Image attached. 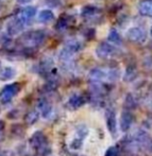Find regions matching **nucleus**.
<instances>
[{"label":"nucleus","mask_w":152,"mask_h":156,"mask_svg":"<svg viewBox=\"0 0 152 156\" xmlns=\"http://www.w3.org/2000/svg\"><path fill=\"white\" fill-rule=\"evenodd\" d=\"M47 37V33L44 30H35V31H30L26 33L25 35L19 38V43L24 46V48H30V49H35L39 47L45 41Z\"/></svg>","instance_id":"nucleus-1"},{"label":"nucleus","mask_w":152,"mask_h":156,"mask_svg":"<svg viewBox=\"0 0 152 156\" xmlns=\"http://www.w3.org/2000/svg\"><path fill=\"white\" fill-rule=\"evenodd\" d=\"M30 144L42 156H47L51 152L48 139L43 132H39V131L35 132L30 138Z\"/></svg>","instance_id":"nucleus-2"},{"label":"nucleus","mask_w":152,"mask_h":156,"mask_svg":"<svg viewBox=\"0 0 152 156\" xmlns=\"http://www.w3.org/2000/svg\"><path fill=\"white\" fill-rule=\"evenodd\" d=\"M20 90V84L19 83H12L2 88L0 91V102L2 104H6V103L11 102L12 99L16 96Z\"/></svg>","instance_id":"nucleus-3"},{"label":"nucleus","mask_w":152,"mask_h":156,"mask_svg":"<svg viewBox=\"0 0 152 156\" xmlns=\"http://www.w3.org/2000/svg\"><path fill=\"white\" fill-rule=\"evenodd\" d=\"M96 53L100 58H110L117 53V49L109 43H100L96 49Z\"/></svg>","instance_id":"nucleus-4"},{"label":"nucleus","mask_w":152,"mask_h":156,"mask_svg":"<svg viewBox=\"0 0 152 156\" xmlns=\"http://www.w3.org/2000/svg\"><path fill=\"white\" fill-rule=\"evenodd\" d=\"M26 23L21 20L19 17L17 18H13L12 20H10L6 25V33L10 36H15V35L19 34L26 27Z\"/></svg>","instance_id":"nucleus-5"},{"label":"nucleus","mask_w":152,"mask_h":156,"mask_svg":"<svg viewBox=\"0 0 152 156\" xmlns=\"http://www.w3.org/2000/svg\"><path fill=\"white\" fill-rule=\"evenodd\" d=\"M105 122L109 132L115 136L117 133V116L113 108H107L105 112Z\"/></svg>","instance_id":"nucleus-6"},{"label":"nucleus","mask_w":152,"mask_h":156,"mask_svg":"<svg viewBox=\"0 0 152 156\" xmlns=\"http://www.w3.org/2000/svg\"><path fill=\"white\" fill-rule=\"evenodd\" d=\"M133 114L131 113L130 111L128 109H125L122 111L121 115H120V119H119V126H120V129L123 132L128 131L130 129V126L133 123Z\"/></svg>","instance_id":"nucleus-7"},{"label":"nucleus","mask_w":152,"mask_h":156,"mask_svg":"<svg viewBox=\"0 0 152 156\" xmlns=\"http://www.w3.org/2000/svg\"><path fill=\"white\" fill-rule=\"evenodd\" d=\"M128 38L134 43H143L146 39V33L140 28H132L128 32Z\"/></svg>","instance_id":"nucleus-8"},{"label":"nucleus","mask_w":152,"mask_h":156,"mask_svg":"<svg viewBox=\"0 0 152 156\" xmlns=\"http://www.w3.org/2000/svg\"><path fill=\"white\" fill-rule=\"evenodd\" d=\"M36 15V8L35 6H26L19 13V18L26 23V25H29V23L33 19V17Z\"/></svg>","instance_id":"nucleus-9"},{"label":"nucleus","mask_w":152,"mask_h":156,"mask_svg":"<svg viewBox=\"0 0 152 156\" xmlns=\"http://www.w3.org/2000/svg\"><path fill=\"white\" fill-rule=\"evenodd\" d=\"M37 108L41 112L42 116L44 118H48L52 113V106L50 102L45 98H41L37 101Z\"/></svg>","instance_id":"nucleus-10"},{"label":"nucleus","mask_w":152,"mask_h":156,"mask_svg":"<svg viewBox=\"0 0 152 156\" xmlns=\"http://www.w3.org/2000/svg\"><path fill=\"white\" fill-rule=\"evenodd\" d=\"M89 80L92 81V83H100L102 80L107 79V72L104 70L100 69V68H95L92 69L89 74Z\"/></svg>","instance_id":"nucleus-11"},{"label":"nucleus","mask_w":152,"mask_h":156,"mask_svg":"<svg viewBox=\"0 0 152 156\" xmlns=\"http://www.w3.org/2000/svg\"><path fill=\"white\" fill-rule=\"evenodd\" d=\"M74 23V18L70 15H63L58 20V23L56 25V29L58 31H64L67 28H69L70 25Z\"/></svg>","instance_id":"nucleus-12"},{"label":"nucleus","mask_w":152,"mask_h":156,"mask_svg":"<svg viewBox=\"0 0 152 156\" xmlns=\"http://www.w3.org/2000/svg\"><path fill=\"white\" fill-rule=\"evenodd\" d=\"M86 98L82 94H74L69 98L68 100V105L71 107L72 109H77L79 107L83 106L86 103Z\"/></svg>","instance_id":"nucleus-13"},{"label":"nucleus","mask_w":152,"mask_h":156,"mask_svg":"<svg viewBox=\"0 0 152 156\" xmlns=\"http://www.w3.org/2000/svg\"><path fill=\"white\" fill-rule=\"evenodd\" d=\"M138 10L140 14L144 16L152 17V0H142Z\"/></svg>","instance_id":"nucleus-14"},{"label":"nucleus","mask_w":152,"mask_h":156,"mask_svg":"<svg viewBox=\"0 0 152 156\" xmlns=\"http://www.w3.org/2000/svg\"><path fill=\"white\" fill-rule=\"evenodd\" d=\"M16 76V70L12 67H4L0 70V81H10Z\"/></svg>","instance_id":"nucleus-15"},{"label":"nucleus","mask_w":152,"mask_h":156,"mask_svg":"<svg viewBox=\"0 0 152 156\" xmlns=\"http://www.w3.org/2000/svg\"><path fill=\"white\" fill-rule=\"evenodd\" d=\"M99 13V9L95 5H86L81 10V15L85 18H92Z\"/></svg>","instance_id":"nucleus-16"},{"label":"nucleus","mask_w":152,"mask_h":156,"mask_svg":"<svg viewBox=\"0 0 152 156\" xmlns=\"http://www.w3.org/2000/svg\"><path fill=\"white\" fill-rule=\"evenodd\" d=\"M54 19L53 13L50 10H43L38 15V20L43 23H48Z\"/></svg>","instance_id":"nucleus-17"},{"label":"nucleus","mask_w":152,"mask_h":156,"mask_svg":"<svg viewBox=\"0 0 152 156\" xmlns=\"http://www.w3.org/2000/svg\"><path fill=\"white\" fill-rule=\"evenodd\" d=\"M39 118V113L37 111H31L29 113H27V115L25 116V122L28 125H33L36 123L37 120Z\"/></svg>","instance_id":"nucleus-18"},{"label":"nucleus","mask_w":152,"mask_h":156,"mask_svg":"<svg viewBox=\"0 0 152 156\" xmlns=\"http://www.w3.org/2000/svg\"><path fill=\"white\" fill-rule=\"evenodd\" d=\"M65 48H67L68 50H70L72 53H77V52H79L81 50L82 45H81L80 41H74V39H71V41H69L67 44H66Z\"/></svg>","instance_id":"nucleus-19"},{"label":"nucleus","mask_w":152,"mask_h":156,"mask_svg":"<svg viewBox=\"0 0 152 156\" xmlns=\"http://www.w3.org/2000/svg\"><path fill=\"white\" fill-rule=\"evenodd\" d=\"M107 39H109L111 43L117 44V45H120L121 44V37L118 34V32L116 31L115 29H112L109 33V36H107Z\"/></svg>","instance_id":"nucleus-20"},{"label":"nucleus","mask_w":152,"mask_h":156,"mask_svg":"<svg viewBox=\"0 0 152 156\" xmlns=\"http://www.w3.org/2000/svg\"><path fill=\"white\" fill-rule=\"evenodd\" d=\"M136 76V69L134 67H128V69L125 70V81H132L134 80Z\"/></svg>","instance_id":"nucleus-21"},{"label":"nucleus","mask_w":152,"mask_h":156,"mask_svg":"<svg viewBox=\"0 0 152 156\" xmlns=\"http://www.w3.org/2000/svg\"><path fill=\"white\" fill-rule=\"evenodd\" d=\"M77 134L79 135V138L83 140L87 136V134H89V129H87V127L84 124H81L77 127Z\"/></svg>","instance_id":"nucleus-22"},{"label":"nucleus","mask_w":152,"mask_h":156,"mask_svg":"<svg viewBox=\"0 0 152 156\" xmlns=\"http://www.w3.org/2000/svg\"><path fill=\"white\" fill-rule=\"evenodd\" d=\"M125 107H127L128 111L134 108V107H135V100H134L133 96H131V94H128L127 98H125Z\"/></svg>","instance_id":"nucleus-23"},{"label":"nucleus","mask_w":152,"mask_h":156,"mask_svg":"<svg viewBox=\"0 0 152 156\" xmlns=\"http://www.w3.org/2000/svg\"><path fill=\"white\" fill-rule=\"evenodd\" d=\"M82 142H83L82 139L76 138V139H74L70 142V148L74 149V150H79V149H81V147H82Z\"/></svg>","instance_id":"nucleus-24"},{"label":"nucleus","mask_w":152,"mask_h":156,"mask_svg":"<svg viewBox=\"0 0 152 156\" xmlns=\"http://www.w3.org/2000/svg\"><path fill=\"white\" fill-rule=\"evenodd\" d=\"M46 4L51 8H60L63 4V1L62 0H46Z\"/></svg>","instance_id":"nucleus-25"},{"label":"nucleus","mask_w":152,"mask_h":156,"mask_svg":"<svg viewBox=\"0 0 152 156\" xmlns=\"http://www.w3.org/2000/svg\"><path fill=\"white\" fill-rule=\"evenodd\" d=\"M119 155V149L117 147H111L105 153V156H118Z\"/></svg>","instance_id":"nucleus-26"},{"label":"nucleus","mask_w":152,"mask_h":156,"mask_svg":"<svg viewBox=\"0 0 152 156\" xmlns=\"http://www.w3.org/2000/svg\"><path fill=\"white\" fill-rule=\"evenodd\" d=\"M2 133H3V131H2V129H0V138H1V136H2Z\"/></svg>","instance_id":"nucleus-27"},{"label":"nucleus","mask_w":152,"mask_h":156,"mask_svg":"<svg viewBox=\"0 0 152 156\" xmlns=\"http://www.w3.org/2000/svg\"><path fill=\"white\" fill-rule=\"evenodd\" d=\"M0 9H1V1H0Z\"/></svg>","instance_id":"nucleus-28"},{"label":"nucleus","mask_w":152,"mask_h":156,"mask_svg":"<svg viewBox=\"0 0 152 156\" xmlns=\"http://www.w3.org/2000/svg\"><path fill=\"white\" fill-rule=\"evenodd\" d=\"M150 31H151V35H152V27H151V30H150Z\"/></svg>","instance_id":"nucleus-29"},{"label":"nucleus","mask_w":152,"mask_h":156,"mask_svg":"<svg viewBox=\"0 0 152 156\" xmlns=\"http://www.w3.org/2000/svg\"><path fill=\"white\" fill-rule=\"evenodd\" d=\"M151 104H152V98H151Z\"/></svg>","instance_id":"nucleus-30"}]
</instances>
